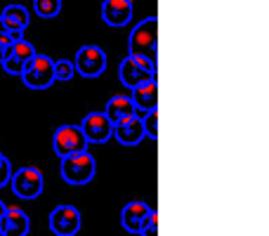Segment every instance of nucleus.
Segmentation results:
<instances>
[{
  "instance_id": "a211bd4d",
  "label": "nucleus",
  "mask_w": 269,
  "mask_h": 236,
  "mask_svg": "<svg viewBox=\"0 0 269 236\" xmlns=\"http://www.w3.org/2000/svg\"><path fill=\"white\" fill-rule=\"evenodd\" d=\"M33 10L43 19H52L62 12V0H33Z\"/></svg>"
},
{
  "instance_id": "f03ea898",
  "label": "nucleus",
  "mask_w": 269,
  "mask_h": 236,
  "mask_svg": "<svg viewBox=\"0 0 269 236\" xmlns=\"http://www.w3.org/2000/svg\"><path fill=\"white\" fill-rule=\"evenodd\" d=\"M59 170H62V180L66 184H76L78 187V184H87L95 177L97 165H95V158H92L90 151H78V154H71V156L62 158Z\"/></svg>"
},
{
  "instance_id": "f257e3e1",
  "label": "nucleus",
  "mask_w": 269,
  "mask_h": 236,
  "mask_svg": "<svg viewBox=\"0 0 269 236\" xmlns=\"http://www.w3.org/2000/svg\"><path fill=\"white\" fill-rule=\"evenodd\" d=\"M130 54L135 57H144L149 62H158V19L156 17H147L142 19L128 38Z\"/></svg>"
},
{
  "instance_id": "5701e85b",
  "label": "nucleus",
  "mask_w": 269,
  "mask_h": 236,
  "mask_svg": "<svg viewBox=\"0 0 269 236\" xmlns=\"http://www.w3.org/2000/svg\"><path fill=\"white\" fill-rule=\"evenodd\" d=\"M10 45H12V40L7 36H0V64H2V59L7 57V52H10Z\"/></svg>"
},
{
  "instance_id": "0eeeda50",
  "label": "nucleus",
  "mask_w": 269,
  "mask_h": 236,
  "mask_svg": "<svg viewBox=\"0 0 269 236\" xmlns=\"http://www.w3.org/2000/svg\"><path fill=\"white\" fill-rule=\"evenodd\" d=\"M83 227V215L74 205H57L50 213V229L54 236H76Z\"/></svg>"
},
{
  "instance_id": "6e6552de",
  "label": "nucleus",
  "mask_w": 269,
  "mask_h": 236,
  "mask_svg": "<svg viewBox=\"0 0 269 236\" xmlns=\"http://www.w3.org/2000/svg\"><path fill=\"white\" fill-rule=\"evenodd\" d=\"M74 69L80 71V76L85 78H95V76L104 74L107 69V52L97 47V45H83L74 59Z\"/></svg>"
},
{
  "instance_id": "ddd939ff",
  "label": "nucleus",
  "mask_w": 269,
  "mask_h": 236,
  "mask_svg": "<svg viewBox=\"0 0 269 236\" xmlns=\"http://www.w3.org/2000/svg\"><path fill=\"white\" fill-rule=\"evenodd\" d=\"M31 229V220L22 208H5V215L0 220L2 236H26Z\"/></svg>"
},
{
  "instance_id": "9b49d317",
  "label": "nucleus",
  "mask_w": 269,
  "mask_h": 236,
  "mask_svg": "<svg viewBox=\"0 0 269 236\" xmlns=\"http://www.w3.org/2000/svg\"><path fill=\"white\" fill-rule=\"evenodd\" d=\"M130 102L135 107V114H149L158 109V80H149L144 85H137L130 95Z\"/></svg>"
},
{
  "instance_id": "6ab92c4d",
  "label": "nucleus",
  "mask_w": 269,
  "mask_h": 236,
  "mask_svg": "<svg viewBox=\"0 0 269 236\" xmlns=\"http://www.w3.org/2000/svg\"><path fill=\"white\" fill-rule=\"evenodd\" d=\"M76 74L74 69V62H69V59H57L54 62V83L59 80V83H66V80H71Z\"/></svg>"
},
{
  "instance_id": "aec40b11",
  "label": "nucleus",
  "mask_w": 269,
  "mask_h": 236,
  "mask_svg": "<svg viewBox=\"0 0 269 236\" xmlns=\"http://www.w3.org/2000/svg\"><path fill=\"white\" fill-rule=\"evenodd\" d=\"M142 128H144V137H151V140L158 137V109L144 114V118H142Z\"/></svg>"
},
{
  "instance_id": "393cba45",
  "label": "nucleus",
  "mask_w": 269,
  "mask_h": 236,
  "mask_svg": "<svg viewBox=\"0 0 269 236\" xmlns=\"http://www.w3.org/2000/svg\"><path fill=\"white\" fill-rule=\"evenodd\" d=\"M5 158H7V156H5V154L0 151V165H2V161H5Z\"/></svg>"
},
{
  "instance_id": "dca6fc26",
  "label": "nucleus",
  "mask_w": 269,
  "mask_h": 236,
  "mask_svg": "<svg viewBox=\"0 0 269 236\" xmlns=\"http://www.w3.org/2000/svg\"><path fill=\"white\" fill-rule=\"evenodd\" d=\"M104 116L109 118L111 125H118V123H123V120H128V118H132V116H137V114H135V107H132V102H130L128 95H114L107 102Z\"/></svg>"
},
{
  "instance_id": "412c9836",
  "label": "nucleus",
  "mask_w": 269,
  "mask_h": 236,
  "mask_svg": "<svg viewBox=\"0 0 269 236\" xmlns=\"http://www.w3.org/2000/svg\"><path fill=\"white\" fill-rule=\"evenodd\" d=\"M140 234L142 236H158V213L156 210H151L147 217H144V222L140 227Z\"/></svg>"
},
{
  "instance_id": "9d476101",
  "label": "nucleus",
  "mask_w": 269,
  "mask_h": 236,
  "mask_svg": "<svg viewBox=\"0 0 269 236\" xmlns=\"http://www.w3.org/2000/svg\"><path fill=\"white\" fill-rule=\"evenodd\" d=\"M33 57H36V47H33L29 40H14V43L10 45V52H7V57L2 59V66H5V71L12 76H22L24 69H26V64L31 62Z\"/></svg>"
},
{
  "instance_id": "20e7f679",
  "label": "nucleus",
  "mask_w": 269,
  "mask_h": 236,
  "mask_svg": "<svg viewBox=\"0 0 269 236\" xmlns=\"http://www.w3.org/2000/svg\"><path fill=\"white\" fill-rule=\"evenodd\" d=\"M22 80L29 90H47L54 83V59L36 52V57L24 69Z\"/></svg>"
},
{
  "instance_id": "423d86ee",
  "label": "nucleus",
  "mask_w": 269,
  "mask_h": 236,
  "mask_svg": "<svg viewBox=\"0 0 269 236\" xmlns=\"http://www.w3.org/2000/svg\"><path fill=\"white\" fill-rule=\"evenodd\" d=\"M52 147L54 154L59 158H64V156H71V154H78V151H87V140L78 125H62V128L54 130Z\"/></svg>"
},
{
  "instance_id": "2eb2a0df",
  "label": "nucleus",
  "mask_w": 269,
  "mask_h": 236,
  "mask_svg": "<svg viewBox=\"0 0 269 236\" xmlns=\"http://www.w3.org/2000/svg\"><path fill=\"white\" fill-rule=\"evenodd\" d=\"M114 137L125 144V147H137L144 140V128H142V118L132 116L128 120H123L118 125H114Z\"/></svg>"
},
{
  "instance_id": "f3484780",
  "label": "nucleus",
  "mask_w": 269,
  "mask_h": 236,
  "mask_svg": "<svg viewBox=\"0 0 269 236\" xmlns=\"http://www.w3.org/2000/svg\"><path fill=\"white\" fill-rule=\"evenodd\" d=\"M149 213H151V208L144 203V201H132V203H128L123 208V213H120V225H123L125 232L137 234L142 222H144V217Z\"/></svg>"
},
{
  "instance_id": "4be33fe9",
  "label": "nucleus",
  "mask_w": 269,
  "mask_h": 236,
  "mask_svg": "<svg viewBox=\"0 0 269 236\" xmlns=\"http://www.w3.org/2000/svg\"><path fill=\"white\" fill-rule=\"evenodd\" d=\"M10 180H12V165H10V158H5L2 165H0V187H5Z\"/></svg>"
},
{
  "instance_id": "4468645a",
  "label": "nucleus",
  "mask_w": 269,
  "mask_h": 236,
  "mask_svg": "<svg viewBox=\"0 0 269 236\" xmlns=\"http://www.w3.org/2000/svg\"><path fill=\"white\" fill-rule=\"evenodd\" d=\"M102 19L109 26H125L132 19V0H104Z\"/></svg>"
},
{
  "instance_id": "39448f33",
  "label": "nucleus",
  "mask_w": 269,
  "mask_h": 236,
  "mask_svg": "<svg viewBox=\"0 0 269 236\" xmlns=\"http://www.w3.org/2000/svg\"><path fill=\"white\" fill-rule=\"evenodd\" d=\"M12 192L17 194L24 201H33L38 198L45 189V177L38 168H22V170L12 172Z\"/></svg>"
},
{
  "instance_id": "b1692460",
  "label": "nucleus",
  "mask_w": 269,
  "mask_h": 236,
  "mask_svg": "<svg viewBox=\"0 0 269 236\" xmlns=\"http://www.w3.org/2000/svg\"><path fill=\"white\" fill-rule=\"evenodd\" d=\"M5 208H7V205L0 201V220H2V215H5ZM0 236H2V232H0Z\"/></svg>"
},
{
  "instance_id": "7ed1b4c3",
  "label": "nucleus",
  "mask_w": 269,
  "mask_h": 236,
  "mask_svg": "<svg viewBox=\"0 0 269 236\" xmlns=\"http://www.w3.org/2000/svg\"><path fill=\"white\" fill-rule=\"evenodd\" d=\"M120 83L130 90H135L137 85H144L149 80H158V71H156V64L144 59V57H135V54H128L123 62H120Z\"/></svg>"
},
{
  "instance_id": "1a4fd4ad",
  "label": "nucleus",
  "mask_w": 269,
  "mask_h": 236,
  "mask_svg": "<svg viewBox=\"0 0 269 236\" xmlns=\"http://www.w3.org/2000/svg\"><path fill=\"white\" fill-rule=\"evenodd\" d=\"M78 128L83 130L87 144H104V142H109V137L114 135V125L109 123V118L104 116V111H92V114H87Z\"/></svg>"
},
{
  "instance_id": "f8f14e48",
  "label": "nucleus",
  "mask_w": 269,
  "mask_h": 236,
  "mask_svg": "<svg viewBox=\"0 0 269 236\" xmlns=\"http://www.w3.org/2000/svg\"><path fill=\"white\" fill-rule=\"evenodd\" d=\"M0 19L7 26V33H10L12 40H22L24 29L29 26V10L24 5H7L0 14Z\"/></svg>"
}]
</instances>
